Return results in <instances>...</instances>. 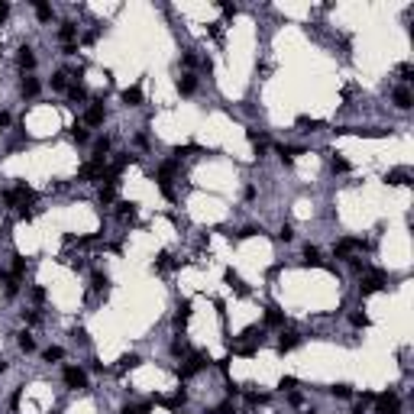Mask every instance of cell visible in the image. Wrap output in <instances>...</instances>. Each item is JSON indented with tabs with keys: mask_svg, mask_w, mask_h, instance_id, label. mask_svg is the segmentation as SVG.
Returning <instances> with one entry per match:
<instances>
[{
	"mask_svg": "<svg viewBox=\"0 0 414 414\" xmlns=\"http://www.w3.org/2000/svg\"><path fill=\"white\" fill-rule=\"evenodd\" d=\"M243 395H246V404H250V408H259V404L268 402V395H262V392H246L243 388Z\"/></svg>",
	"mask_w": 414,
	"mask_h": 414,
	"instance_id": "f546056e",
	"label": "cell"
},
{
	"mask_svg": "<svg viewBox=\"0 0 414 414\" xmlns=\"http://www.w3.org/2000/svg\"><path fill=\"white\" fill-rule=\"evenodd\" d=\"M23 320L30 324V327H39V324H42V314H39V310H23Z\"/></svg>",
	"mask_w": 414,
	"mask_h": 414,
	"instance_id": "b9f144b4",
	"label": "cell"
},
{
	"mask_svg": "<svg viewBox=\"0 0 414 414\" xmlns=\"http://www.w3.org/2000/svg\"><path fill=\"white\" fill-rule=\"evenodd\" d=\"M278 388H282V392H294V388H298V378H294V376H282Z\"/></svg>",
	"mask_w": 414,
	"mask_h": 414,
	"instance_id": "f6af8a7d",
	"label": "cell"
},
{
	"mask_svg": "<svg viewBox=\"0 0 414 414\" xmlns=\"http://www.w3.org/2000/svg\"><path fill=\"white\" fill-rule=\"evenodd\" d=\"M136 146L146 149V146H149V136H146V133H140V136H136Z\"/></svg>",
	"mask_w": 414,
	"mask_h": 414,
	"instance_id": "6125c7cd",
	"label": "cell"
},
{
	"mask_svg": "<svg viewBox=\"0 0 414 414\" xmlns=\"http://www.w3.org/2000/svg\"><path fill=\"white\" fill-rule=\"evenodd\" d=\"M52 88H55V91H68V74L65 72H55L52 74Z\"/></svg>",
	"mask_w": 414,
	"mask_h": 414,
	"instance_id": "8d00e7d4",
	"label": "cell"
},
{
	"mask_svg": "<svg viewBox=\"0 0 414 414\" xmlns=\"http://www.w3.org/2000/svg\"><path fill=\"white\" fill-rule=\"evenodd\" d=\"M217 369L226 376V372H230V356H226V360H220V362H217Z\"/></svg>",
	"mask_w": 414,
	"mask_h": 414,
	"instance_id": "94428289",
	"label": "cell"
},
{
	"mask_svg": "<svg viewBox=\"0 0 414 414\" xmlns=\"http://www.w3.org/2000/svg\"><path fill=\"white\" fill-rule=\"evenodd\" d=\"M32 201H36V191H32L26 182H20L16 188H10L4 194V204L6 207H26V204H32Z\"/></svg>",
	"mask_w": 414,
	"mask_h": 414,
	"instance_id": "3957f363",
	"label": "cell"
},
{
	"mask_svg": "<svg viewBox=\"0 0 414 414\" xmlns=\"http://www.w3.org/2000/svg\"><path fill=\"white\" fill-rule=\"evenodd\" d=\"M243 198H246V201H252V198H256V188H252V184H246V191H243Z\"/></svg>",
	"mask_w": 414,
	"mask_h": 414,
	"instance_id": "be15d7a7",
	"label": "cell"
},
{
	"mask_svg": "<svg viewBox=\"0 0 414 414\" xmlns=\"http://www.w3.org/2000/svg\"><path fill=\"white\" fill-rule=\"evenodd\" d=\"M392 100H395V107H398V110H411V104H414V98H411L408 88H395Z\"/></svg>",
	"mask_w": 414,
	"mask_h": 414,
	"instance_id": "ac0fdd59",
	"label": "cell"
},
{
	"mask_svg": "<svg viewBox=\"0 0 414 414\" xmlns=\"http://www.w3.org/2000/svg\"><path fill=\"white\" fill-rule=\"evenodd\" d=\"M385 288V272H378V268H366L362 278H360V298H369V294L382 292Z\"/></svg>",
	"mask_w": 414,
	"mask_h": 414,
	"instance_id": "6da1fadb",
	"label": "cell"
},
{
	"mask_svg": "<svg viewBox=\"0 0 414 414\" xmlns=\"http://www.w3.org/2000/svg\"><path fill=\"white\" fill-rule=\"evenodd\" d=\"M62 356H65V350H62V346H49V350H46V360H49V362H58Z\"/></svg>",
	"mask_w": 414,
	"mask_h": 414,
	"instance_id": "c3c4849f",
	"label": "cell"
},
{
	"mask_svg": "<svg viewBox=\"0 0 414 414\" xmlns=\"http://www.w3.org/2000/svg\"><path fill=\"white\" fill-rule=\"evenodd\" d=\"M298 126H308V133H314V130H320L324 123L320 120H310V116H298Z\"/></svg>",
	"mask_w": 414,
	"mask_h": 414,
	"instance_id": "bcb514c9",
	"label": "cell"
},
{
	"mask_svg": "<svg viewBox=\"0 0 414 414\" xmlns=\"http://www.w3.org/2000/svg\"><path fill=\"white\" fill-rule=\"evenodd\" d=\"M224 282H226V285H230L236 294H250V288L243 285V278H240V275L233 272V268H226V272H224Z\"/></svg>",
	"mask_w": 414,
	"mask_h": 414,
	"instance_id": "d6986e66",
	"label": "cell"
},
{
	"mask_svg": "<svg viewBox=\"0 0 414 414\" xmlns=\"http://www.w3.org/2000/svg\"><path fill=\"white\" fill-rule=\"evenodd\" d=\"M32 301H36V304H42V301H46V288H42V285L32 288Z\"/></svg>",
	"mask_w": 414,
	"mask_h": 414,
	"instance_id": "f5cc1de1",
	"label": "cell"
},
{
	"mask_svg": "<svg viewBox=\"0 0 414 414\" xmlns=\"http://www.w3.org/2000/svg\"><path fill=\"white\" fill-rule=\"evenodd\" d=\"M408 178H411L408 168H392L388 175H385V184H408Z\"/></svg>",
	"mask_w": 414,
	"mask_h": 414,
	"instance_id": "d4e9b609",
	"label": "cell"
},
{
	"mask_svg": "<svg viewBox=\"0 0 414 414\" xmlns=\"http://www.w3.org/2000/svg\"><path fill=\"white\" fill-rule=\"evenodd\" d=\"M6 369H10V366H6V362H4V360H0V372H6Z\"/></svg>",
	"mask_w": 414,
	"mask_h": 414,
	"instance_id": "03108f58",
	"label": "cell"
},
{
	"mask_svg": "<svg viewBox=\"0 0 414 414\" xmlns=\"http://www.w3.org/2000/svg\"><path fill=\"white\" fill-rule=\"evenodd\" d=\"M136 210H140V204H136V201H120V204H116V217H120L123 224H133Z\"/></svg>",
	"mask_w": 414,
	"mask_h": 414,
	"instance_id": "9a60e30c",
	"label": "cell"
},
{
	"mask_svg": "<svg viewBox=\"0 0 414 414\" xmlns=\"http://www.w3.org/2000/svg\"><path fill=\"white\" fill-rule=\"evenodd\" d=\"M0 282H4V294H6V298H16V294H20V278H13V275H0Z\"/></svg>",
	"mask_w": 414,
	"mask_h": 414,
	"instance_id": "cb8c5ba5",
	"label": "cell"
},
{
	"mask_svg": "<svg viewBox=\"0 0 414 414\" xmlns=\"http://www.w3.org/2000/svg\"><path fill=\"white\" fill-rule=\"evenodd\" d=\"M275 152H278L282 165H292L294 158H298L301 152H304V149H301V146H285V142H282V146H275Z\"/></svg>",
	"mask_w": 414,
	"mask_h": 414,
	"instance_id": "2e32d148",
	"label": "cell"
},
{
	"mask_svg": "<svg viewBox=\"0 0 414 414\" xmlns=\"http://www.w3.org/2000/svg\"><path fill=\"white\" fill-rule=\"evenodd\" d=\"M398 74H402V81H411V74H414V68L404 62V65H398Z\"/></svg>",
	"mask_w": 414,
	"mask_h": 414,
	"instance_id": "f907efd6",
	"label": "cell"
},
{
	"mask_svg": "<svg viewBox=\"0 0 414 414\" xmlns=\"http://www.w3.org/2000/svg\"><path fill=\"white\" fill-rule=\"evenodd\" d=\"M16 346L23 350V353H32V350H36V340H32V336L23 330V334H16Z\"/></svg>",
	"mask_w": 414,
	"mask_h": 414,
	"instance_id": "f1b7e54d",
	"label": "cell"
},
{
	"mask_svg": "<svg viewBox=\"0 0 414 414\" xmlns=\"http://www.w3.org/2000/svg\"><path fill=\"white\" fill-rule=\"evenodd\" d=\"M330 395L334 398H353V388H350L346 382H336V385H330Z\"/></svg>",
	"mask_w": 414,
	"mask_h": 414,
	"instance_id": "d6a6232c",
	"label": "cell"
},
{
	"mask_svg": "<svg viewBox=\"0 0 414 414\" xmlns=\"http://www.w3.org/2000/svg\"><path fill=\"white\" fill-rule=\"evenodd\" d=\"M198 91V74H182V78H178V94H182V98H191V94Z\"/></svg>",
	"mask_w": 414,
	"mask_h": 414,
	"instance_id": "4fadbf2b",
	"label": "cell"
},
{
	"mask_svg": "<svg viewBox=\"0 0 414 414\" xmlns=\"http://www.w3.org/2000/svg\"><path fill=\"white\" fill-rule=\"evenodd\" d=\"M107 285H110L107 272H94V275H91V288H94V292H104Z\"/></svg>",
	"mask_w": 414,
	"mask_h": 414,
	"instance_id": "836d02e7",
	"label": "cell"
},
{
	"mask_svg": "<svg viewBox=\"0 0 414 414\" xmlns=\"http://www.w3.org/2000/svg\"><path fill=\"white\" fill-rule=\"evenodd\" d=\"M16 65L23 68V72H32V68H36V55H32L30 46H23V49H20V55H16Z\"/></svg>",
	"mask_w": 414,
	"mask_h": 414,
	"instance_id": "ffe728a7",
	"label": "cell"
},
{
	"mask_svg": "<svg viewBox=\"0 0 414 414\" xmlns=\"http://www.w3.org/2000/svg\"><path fill=\"white\" fill-rule=\"evenodd\" d=\"M310 414H317V411H310Z\"/></svg>",
	"mask_w": 414,
	"mask_h": 414,
	"instance_id": "003e7915",
	"label": "cell"
},
{
	"mask_svg": "<svg viewBox=\"0 0 414 414\" xmlns=\"http://www.w3.org/2000/svg\"><path fill=\"white\" fill-rule=\"evenodd\" d=\"M142 360H140V353H126L120 360V366H116V372H130V369H136V366H140Z\"/></svg>",
	"mask_w": 414,
	"mask_h": 414,
	"instance_id": "484cf974",
	"label": "cell"
},
{
	"mask_svg": "<svg viewBox=\"0 0 414 414\" xmlns=\"http://www.w3.org/2000/svg\"><path fill=\"white\" fill-rule=\"evenodd\" d=\"M175 168H178V162L172 158V162H162L158 165V172H156V182H158V191H162L168 201H175V188H172V178H175Z\"/></svg>",
	"mask_w": 414,
	"mask_h": 414,
	"instance_id": "7a4b0ae2",
	"label": "cell"
},
{
	"mask_svg": "<svg viewBox=\"0 0 414 414\" xmlns=\"http://www.w3.org/2000/svg\"><path fill=\"white\" fill-rule=\"evenodd\" d=\"M88 140H91V136H88V130H84V126H78V123H74V126H72V142H78V146H84Z\"/></svg>",
	"mask_w": 414,
	"mask_h": 414,
	"instance_id": "d590c367",
	"label": "cell"
},
{
	"mask_svg": "<svg viewBox=\"0 0 414 414\" xmlns=\"http://www.w3.org/2000/svg\"><path fill=\"white\" fill-rule=\"evenodd\" d=\"M39 91H42V84H39V78H32V74H26V78L20 81V94H23L26 100L39 98Z\"/></svg>",
	"mask_w": 414,
	"mask_h": 414,
	"instance_id": "8fae6325",
	"label": "cell"
},
{
	"mask_svg": "<svg viewBox=\"0 0 414 414\" xmlns=\"http://www.w3.org/2000/svg\"><path fill=\"white\" fill-rule=\"evenodd\" d=\"M107 178V158H91L78 168V182H104Z\"/></svg>",
	"mask_w": 414,
	"mask_h": 414,
	"instance_id": "277c9868",
	"label": "cell"
},
{
	"mask_svg": "<svg viewBox=\"0 0 414 414\" xmlns=\"http://www.w3.org/2000/svg\"><path fill=\"white\" fill-rule=\"evenodd\" d=\"M278 240H282V243H292V240H294V226H292V224H282Z\"/></svg>",
	"mask_w": 414,
	"mask_h": 414,
	"instance_id": "ee69618b",
	"label": "cell"
},
{
	"mask_svg": "<svg viewBox=\"0 0 414 414\" xmlns=\"http://www.w3.org/2000/svg\"><path fill=\"white\" fill-rule=\"evenodd\" d=\"M68 100H88V88L81 84V81L68 84Z\"/></svg>",
	"mask_w": 414,
	"mask_h": 414,
	"instance_id": "4316f807",
	"label": "cell"
},
{
	"mask_svg": "<svg viewBox=\"0 0 414 414\" xmlns=\"http://www.w3.org/2000/svg\"><path fill=\"white\" fill-rule=\"evenodd\" d=\"M266 327H285V310H282L278 304L266 308Z\"/></svg>",
	"mask_w": 414,
	"mask_h": 414,
	"instance_id": "5bb4252c",
	"label": "cell"
},
{
	"mask_svg": "<svg viewBox=\"0 0 414 414\" xmlns=\"http://www.w3.org/2000/svg\"><path fill=\"white\" fill-rule=\"evenodd\" d=\"M91 369H94V372H107V369H104V362H100V360H91Z\"/></svg>",
	"mask_w": 414,
	"mask_h": 414,
	"instance_id": "e7e4bbea",
	"label": "cell"
},
{
	"mask_svg": "<svg viewBox=\"0 0 414 414\" xmlns=\"http://www.w3.org/2000/svg\"><path fill=\"white\" fill-rule=\"evenodd\" d=\"M104 120H107V110H104L100 100H94L91 107L84 110V126H104Z\"/></svg>",
	"mask_w": 414,
	"mask_h": 414,
	"instance_id": "30bf717a",
	"label": "cell"
},
{
	"mask_svg": "<svg viewBox=\"0 0 414 414\" xmlns=\"http://www.w3.org/2000/svg\"><path fill=\"white\" fill-rule=\"evenodd\" d=\"M353 250H369V243H362V240H340V243H336L334 246V256L336 259H350V252H353Z\"/></svg>",
	"mask_w": 414,
	"mask_h": 414,
	"instance_id": "9c48e42d",
	"label": "cell"
},
{
	"mask_svg": "<svg viewBox=\"0 0 414 414\" xmlns=\"http://www.w3.org/2000/svg\"><path fill=\"white\" fill-rule=\"evenodd\" d=\"M217 6L224 10V16H236V13H240V6L236 4H226V0H217Z\"/></svg>",
	"mask_w": 414,
	"mask_h": 414,
	"instance_id": "7dc6e473",
	"label": "cell"
},
{
	"mask_svg": "<svg viewBox=\"0 0 414 414\" xmlns=\"http://www.w3.org/2000/svg\"><path fill=\"white\" fill-rule=\"evenodd\" d=\"M330 168H334V172H336V175H346V172H350V168H353V165H350V162H346V158H343L340 152H336L334 158H330Z\"/></svg>",
	"mask_w": 414,
	"mask_h": 414,
	"instance_id": "83f0119b",
	"label": "cell"
},
{
	"mask_svg": "<svg viewBox=\"0 0 414 414\" xmlns=\"http://www.w3.org/2000/svg\"><path fill=\"white\" fill-rule=\"evenodd\" d=\"M172 353L184 356V353H188V340H184V336H175V340H172Z\"/></svg>",
	"mask_w": 414,
	"mask_h": 414,
	"instance_id": "ab89813d",
	"label": "cell"
},
{
	"mask_svg": "<svg viewBox=\"0 0 414 414\" xmlns=\"http://www.w3.org/2000/svg\"><path fill=\"white\" fill-rule=\"evenodd\" d=\"M120 100L126 104V107H142V88L140 84H133V88H126V91L120 94Z\"/></svg>",
	"mask_w": 414,
	"mask_h": 414,
	"instance_id": "e0dca14e",
	"label": "cell"
},
{
	"mask_svg": "<svg viewBox=\"0 0 414 414\" xmlns=\"http://www.w3.org/2000/svg\"><path fill=\"white\" fill-rule=\"evenodd\" d=\"M6 16H10V4H6V0H0V23H4Z\"/></svg>",
	"mask_w": 414,
	"mask_h": 414,
	"instance_id": "9f6ffc18",
	"label": "cell"
},
{
	"mask_svg": "<svg viewBox=\"0 0 414 414\" xmlns=\"http://www.w3.org/2000/svg\"><path fill=\"white\" fill-rule=\"evenodd\" d=\"M10 275H13V278H23V275H26V256H20V252L13 256V268H10Z\"/></svg>",
	"mask_w": 414,
	"mask_h": 414,
	"instance_id": "4dcf8cb0",
	"label": "cell"
},
{
	"mask_svg": "<svg viewBox=\"0 0 414 414\" xmlns=\"http://www.w3.org/2000/svg\"><path fill=\"white\" fill-rule=\"evenodd\" d=\"M207 32H210L214 39H224V23H210V26H207Z\"/></svg>",
	"mask_w": 414,
	"mask_h": 414,
	"instance_id": "681fc988",
	"label": "cell"
},
{
	"mask_svg": "<svg viewBox=\"0 0 414 414\" xmlns=\"http://www.w3.org/2000/svg\"><path fill=\"white\" fill-rule=\"evenodd\" d=\"M58 39L65 42V49H72L74 39H78V26H74L72 20H65V23H62V30H58Z\"/></svg>",
	"mask_w": 414,
	"mask_h": 414,
	"instance_id": "7c38bea8",
	"label": "cell"
},
{
	"mask_svg": "<svg viewBox=\"0 0 414 414\" xmlns=\"http://www.w3.org/2000/svg\"><path fill=\"white\" fill-rule=\"evenodd\" d=\"M230 411H233V398H230V402H224V404L217 408V414H230Z\"/></svg>",
	"mask_w": 414,
	"mask_h": 414,
	"instance_id": "91938a15",
	"label": "cell"
},
{
	"mask_svg": "<svg viewBox=\"0 0 414 414\" xmlns=\"http://www.w3.org/2000/svg\"><path fill=\"white\" fill-rule=\"evenodd\" d=\"M376 414H402V402L395 392H382L376 395Z\"/></svg>",
	"mask_w": 414,
	"mask_h": 414,
	"instance_id": "5b68a950",
	"label": "cell"
},
{
	"mask_svg": "<svg viewBox=\"0 0 414 414\" xmlns=\"http://www.w3.org/2000/svg\"><path fill=\"white\" fill-rule=\"evenodd\" d=\"M304 266H320V250L317 246H304Z\"/></svg>",
	"mask_w": 414,
	"mask_h": 414,
	"instance_id": "1f68e13d",
	"label": "cell"
},
{
	"mask_svg": "<svg viewBox=\"0 0 414 414\" xmlns=\"http://www.w3.org/2000/svg\"><path fill=\"white\" fill-rule=\"evenodd\" d=\"M149 411H152V402L149 404H126L120 414H149Z\"/></svg>",
	"mask_w": 414,
	"mask_h": 414,
	"instance_id": "f35d334b",
	"label": "cell"
},
{
	"mask_svg": "<svg viewBox=\"0 0 414 414\" xmlns=\"http://www.w3.org/2000/svg\"><path fill=\"white\" fill-rule=\"evenodd\" d=\"M250 236H262V226H252L250 224V226H243V230L236 233V240H250Z\"/></svg>",
	"mask_w": 414,
	"mask_h": 414,
	"instance_id": "60d3db41",
	"label": "cell"
},
{
	"mask_svg": "<svg viewBox=\"0 0 414 414\" xmlns=\"http://www.w3.org/2000/svg\"><path fill=\"white\" fill-rule=\"evenodd\" d=\"M226 395H230V398L243 395V385H236V382H226Z\"/></svg>",
	"mask_w": 414,
	"mask_h": 414,
	"instance_id": "816d5d0a",
	"label": "cell"
},
{
	"mask_svg": "<svg viewBox=\"0 0 414 414\" xmlns=\"http://www.w3.org/2000/svg\"><path fill=\"white\" fill-rule=\"evenodd\" d=\"M350 320H353V327H360V330H366V327H369V314H366V310H356V314L353 317H350Z\"/></svg>",
	"mask_w": 414,
	"mask_h": 414,
	"instance_id": "74e56055",
	"label": "cell"
},
{
	"mask_svg": "<svg viewBox=\"0 0 414 414\" xmlns=\"http://www.w3.org/2000/svg\"><path fill=\"white\" fill-rule=\"evenodd\" d=\"M98 198H100V207H110V204L116 201V184H114V182H104Z\"/></svg>",
	"mask_w": 414,
	"mask_h": 414,
	"instance_id": "44dd1931",
	"label": "cell"
},
{
	"mask_svg": "<svg viewBox=\"0 0 414 414\" xmlns=\"http://www.w3.org/2000/svg\"><path fill=\"white\" fill-rule=\"evenodd\" d=\"M288 402H292V404H294V408H298V404H301V402H304V398H301V395H298V392H288Z\"/></svg>",
	"mask_w": 414,
	"mask_h": 414,
	"instance_id": "680465c9",
	"label": "cell"
},
{
	"mask_svg": "<svg viewBox=\"0 0 414 414\" xmlns=\"http://www.w3.org/2000/svg\"><path fill=\"white\" fill-rule=\"evenodd\" d=\"M6 126H10V114H6V110H0V133H4Z\"/></svg>",
	"mask_w": 414,
	"mask_h": 414,
	"instance_id": "11a10c76",
	"label": "cell"
},
{
	"mask_svg": "<svg viewBox=\"0 0 414 414\" xmlns=\"http://www.w3.org/2000/svg\"><path fill=\"white\" fill-rule=\"evenodd\" d=\"M107 152H110V140L100 136V140L94 142V158H107Z\"/></svg>",
	"mask_w": 414,
	"mask_h": 414,
	"instance_id": "e575fe53",
	"label": "cell"
},
{
	"mask_svg": "<svg viewBox=\"0 0 414 414\" xmlns=\"http://www.w3.org/2000/svg\"><path fill=\"white\" fill-rule=\"evenodd\" d=\"M301 340H304V336H301L298 330H285V327H282V334H278V353H292V350H298Z\"/></svg>",
	"mask_w": 414,
	"mask_h": 414,
	"instance_id": "ba28073f",
	"label": "cell"
},
{
	"mask_svg": "<svg viewBox=\"0 0 414 414\" xmlns=\"http://www.w3.org/2000/svg\"><path fill=\"white\" fill-rule=\"evenodd\" d=\"M188 320H191V301H182L175 310V327L182 330V327H188Z\"/></svg>",
	"mask_w": 414,
	"mask_h": 414,
	"instance_id": "7402d4cb",
	"label": "cell"
},
{
	"mask_svg": "<svg viewBox=\"0 0 414 414\" xmlns=\"http://www.w3.org/2000/svg\"><path fill=\"white\" fill-rule=\"evenodd\" d=\"M204 366H210V356H207V353H191L188 366H182V369H178V376H182V378H191V376H198Z\"/></svg>",
	"mask_w": 414,
	"mask_h": 414,
	"instance_id": "52a82bcc",
	"label": "cell"
},
{
	"mask_svg": "<svg viewBox=\"0 0 414 414\" xmlns=\"http://www.w3.org/2000/svg\"><path fill=\"white\" fill-rule=\"evenodd\" d=\"M62 378H65V385H68V388H74V392L88 388V376H84V369H78V366H65Z\"/></svg>",
	"mask_w": 414,
	"mask_h": 414,
	"instance_id": "8992f818",
	"label": "cell"
},
{
	"mask_svg": "<svg viewBox=\"0 0 414 414\" xmlns=\"http://www.w3.org/2000/svg\"><path fill=\"white\" fill-rule=\"evenodd\" d=\"M20 398H23V388H16V392H13V395H10V408H13V411L20 408Z\"/></svg>",
	"mask_w": 414,
	"mask_h": 414,
	"instance_id": "db71d44e",
	"label": "cell"
},
{
	"mask_svg": "<svg viewBox=\"0 0 414 414\" xmlns=\"http://www.w3.org/2000/svg\"><path fill=\"white\" fill-rule=\"evenodd\" d=\"M30 6H32V10H36L39 23H49V20H52V6L46 4V0H30Z\"/></svg>",
	"mask_w": 414,
	"mask_h": 414,
	"instance_id": "603a6c76",
	"label": "cell"
},
{
	"mask_svg": "<svg viewBox=\"0 0 414 414\" xmlns=\"http://www.w3.org/2000/svg\"><path fill=\"white\" fill-rule=\"evenodd\" d=\"M168 259H172V256H168V252H158V259H156V266H158V268H165V266H168Z\"/></svg>",
	"mask_w": 414,
	"mask_h": 414,
	"instance_id": "6f0895ef",
	"label": "cell"
},
{
	"mask_svg": "<svg viewBox=\"0 0 414 414\" xmlns=\"http://www.w3.org/2000/svg\"><path fill=\"white\" fill-rule=\"evenodd\" d=\"M72 336H74V343H81V346H88V343H91V336H88V330H84V327H74V330H72Z\"/></svg>",
	"mask_w": 414,
	"mask_h": 414,
	"instance_id": "7bdbcfd3",
	"label": "cell"
}]
</instances>
